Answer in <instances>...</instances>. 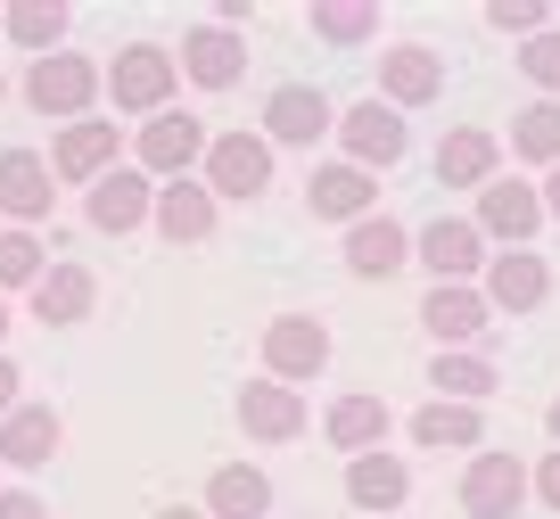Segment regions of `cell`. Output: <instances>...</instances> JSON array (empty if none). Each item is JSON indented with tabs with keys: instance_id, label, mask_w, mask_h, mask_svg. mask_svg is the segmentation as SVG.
I'll return each instance as SVG.
<instances>
[{
	"instance_id": "obj_3",
	"label": "cell",
	"mask_w": 560,
	"mask_h": 519,
	"mask_svg": "<svg viewBox=\"0 0 560 519\" xmlns=\"http://www.w3.org/2000/svg\"><path fill=\"white\" fill-rule=\"evenodd\" d=\"M527 486H536V478H527L520 453H478V462L462 470V511H470V519H511L527 503Z\"/></svg>"
},
{
	"instance_id": "obj_23",
	"label": "cell",
	"mask_w": 560,
	"mask_h": 519,
	"mask_svg": "<svg viewBox=\"0 0 560 519\" xmlns=\"http://www.w3.org/2000/svg\"><path fill=\"white\" fill-rule=\"evenodd\" d=\"M158 215V198H149V182L140 173H107V182H91V223L100 231H132V223H149Z\"/></svg>"
},
{
	"instance_id": "obj_42",
	"label": "cell",
	"mask_w": 560,
	"mask_h": 519,
	"mask_svg": "<svg viewBox=\"0 0 560 519\" xmlns=\"http://www.w3.org/2000/svg\"><path fill=\"white\" fill-rule=\"evenodd\" d=\"M0 338H9V305H0Z\"/></svg>"
},
{
	"instance_id": "obj_21",
	"label": "cell",
	"mask_w": 560,
	"mask_h": 519,
	"mask_svg": "<svg viewBox=\"0 0 560 519\" xmlns=\"http://www.w3.org/2000/svg\"><path fill=\"white\" fill-rule=\"evenodd\" d=\"M50 453H58V413H50V404H18V413L0 420V462L42 470Z\"/></svg>"
},
{
	"instance_id": "obj_41",
	"label": "cell",
	"mask_w": 560,
	"mask_h": 519,
	"mask_svg": "<svg viewBox=\"0 0 560 519\" xmlns=\"http://www.w3.org/2000/svg\"><path fill=\"white\" fill-rule=\"evenodd\" d=\"M544 420H552V437H560V404H552V413H544Z\"/></svg>"
},
{
	"instance_id": "obj_30",
	"label": "cell",
	"mask_w": 560,
	"mask_h": 519,
	"mask_svg": "<svg viewBox=\"0 0 560 519\" xmlns=\"http://www.w3.org/2000/svg\"><path fill=\"white\" fill-rule=\"evenodd\" d=\"M314 34L338 42V50H354V42L380 34V9H363V0H314Z\"/></svg>"
},
{
	"instance_id": "obj_12",
	"label": "cell",
	"mask_w": 560,
	"mask_h": 519,
	"mask_svg": "<svg viewBox=\"0 0 560 519\" xmlns=\"http://www.w3.org/2000/svg\"><path fill=\"white\" fill-rule=\"evenodd\" d=\"M182 74H190L198 91H231L247 74V42L231 34V25H198V34L182 42Z\"/></svg>"
},
{
	"instance_id": "obj_43",
	"label": "cell",
	"mask_w": 560,
	"mask_h": 519,
	"mask_svg": "<svg viewBox=\"0 0 560 519\" xmlns=\"http://www.w3.org/2000/svg\"><path fill=\"white\" fill-rule=\"evenodd\" d=\"M0 91H9V83H0Z\"/></svg>"
},
{
	"instance_id": "obj_13",
	"label": "cell",
	"mask_w": 560,
	"mask_h": 519,
	"mask_svg": "<svg viewBox=\"0 0 560 519\" xmlns=\"http://www.w3.org/2000/svg\"><path fill=\"white\" fill-rule=\"evenodd\" d=\"M438 91H445L438 50H420V42H404V50H380V100H387V107H429Z\"/></svg>"
},
{
	"instance_id": "obj_25",
	"label": "cell",
	"mask_w": 560,
	"mask_h": 519,
	"mask_svg": "<svg viewBox=\"0 0 560 519\" xmlns=\"http://www.w3.org/2000/svg\"><path fill=\"white\" fill-rule=\"evenodd\" d=\"M158 231H165V240H207V231H214V191H207V182H165V191H158Z\"/></svg>"
},
{
	"instance_id": "obj_38",
	"label": "cell",
	"mask_w": 560,
	"mask_h": 519,
	"mask_svg": "<svg viewBox=\"0 0 560 519\" xmlns=\"http://www.w3.org/2000/svg\"><path fill=\"white\" fill-rule=\"evenodd\" d=\"M0 519H50V511H42L34 495H0Z\"/></svg>"
},
{
	"instance_id": "obj_4",
	"label": "cell",
	"mask_w": 560,
	"mask_h": 519,
	"mask_svg": "<svg viewBox=\"0 0 560 519\" xmlns=\"http://www.w3.org/2000/svg\"><path fill=\"white\" fill-rule=\"evenodd\" d=\"M264 182H272V140L223 132V140L207 149V191H214V198H264Z\"/></svg>"
},
{
	"instance_id": "obj_33",
	"label": "cell",
	"mask_w": 560,
	"mask_h": 519,
	"mask_svg": "<svg viewBox=\"0 0 560 519\" xmlns=\"http://www.w3.org/2000/svg\"><path fill=\"white\" fill-rule=\"evenodd\" d=\"M0 25H9V34L25 42V50H42V58H50V42L67 34V9H58V0H50V9H42V0H25V9H9Z\"/></svg>"
},
{
	"instance_id": "obj_10",
	"label": "cell",
	"mask_w": 560,
	"mask_h": 519,
	"mask_svg": "<svg viewBox=\"0 0 560 519\" xmlns=\"http://www.w3.org/2000/svg\"><path fill=\"white\" fill-rule=\"evenodd\" d=\"M536 223H544V191H527V182H487V191H478V231H487V240L527 247Z\"/></svg>"
},
{
	"instance_id": "obj_5",
	"label": "cell",
	"mask_w": 560,
	"mask_h": 519,
	"mask_svg": "<svg viewBox=\"0 0 560 519\" xmlns=\"http://www.w3.org/2000/svg\"><path fill=\"white\" fill-rule=\"evenodd\" d=\"M264 364H272V380H314L322 364H330V330L314 322V313H280L272 330H264Z\"/></svg>"
},
{
	"instance_id": "obj_22",
	"label": "cell",
	"mask_w": 560,
	"mask_h": 519,
	"mask_svg": "<svg viewBox=\"0 0 560 519\" xmlns=\"http://www.w3.org/2000/svg\"><path fill=\"white\" fill-rule=\"evenodd\" d=\"M25 297H34V313H42V322H58V330H67V322H83V313H91L100 280H91L83 264H50V273H42Z\"/></svg>"
},
{
	"instance_id": "obj_11",
	"label": "cell",
	"mask_w": 560,
	"mask_h": 519,
	"mask_svg": "<svg viewBox=\"0 0 560 519\" xmlns=\"http://www.w3.org/2000/svg\"><path fill=\"white\" fill-rule=\"evenodd\" d=\"M404 495H412V470H404L396 453H354L347 462V503L363 519H396Z\"/></svg>"
},
{
	"instance_id": "obj_15",
	"label": "cell",
	"mask_w": 560,
	"mask_h": 519,
	"mask_svg": "<svg viewBox=\"0 0 560 519\" xmlns=\"http://www.w3.org/2000/svg\"><path fill=\"white\" fill-rule=\"evenodd\" d=\"M50 165H58V182H107V173H116V124H107V116L67 124Z\"/></svg>"
},
{
	"instance_id": "obj_18",
	"label": "cell",
	"mask_w": 560,
	"mask_h": 519,
	"mask_svg": "<svg viewBox=\"0 0 560 519\" xmlns=\"http://www.w3.org/2000/svg\"><path fill=\"white\" fill-rule=\"evenodd\" d=\"M544 289H552V273H544V256H527V247H503V256L487 264V305L494 313H536Z\"/></svg>"
},
{
	"instance_id": "obj_40",
	"label": "cell",
	"mask_w": 560,
	"mask_h": 519,
	"mask_svg": "<svg viewBox=\"0 0 560 519\" xmlns=\"http://www.w3.org/2000/svg\"><path fill=\"white\" fill-rule=\"evenodd\" d=\"M158 519H207V511H158Z\"/></svg>"
},
{
	"instance_id": "obj_6",
	"label": "cell",
	"mask_w": 560,
	"mask_h": 519,
	"mask_svg": "<svg viewBox=\"0 0 560 519\" xmlns=\"http://www.w3.org/2000/svg\"><path fill=\"white\" fill-rule=\"evenodd\" d=\"M412 256L429 264L438 280H454V289H462V280H470L478 264H487V231H478V223H462V215H438V223H429V231L412 240Z\"/></svg>"
},
{
	"instance_id": "obj_36",
	"label": "cell",
	"mask_w": 560,
	"mask_h": 519,
	"mask_svg": "<svg viewBox=\"0 0 560 519\" xmlns=\"http://www.w3.org/2000/svg\"><path fill=\"white\" fill-rule=\"evenodd\" d=\"M536 495H544V503H552V511H560V446L544 453V470H536Z\"/></svg>"
},
{
	"instance_id": "obj_31",
	"label": "cell",
	"mask_w": 560,
	"mask_h": 519,
	"mask_svg": "<svg viewBox=\"0 0 560 519\" xmlns=\"http://www.w3.org/2000/svg\"><path fill=\"white\" fill-rule=\"evenodd\" d=\"M412 437L420 446H478V413L470 404H429V413H412Z\"/></svg>"
},
{
	"instance_id": "obj_16",
	"label": "cell",
	"mask_w": 560,
	"mask_h": 519,
	"mask_svg": "<svg viewBox=\"0 0 560 519\" xmlns=\"http://www.w3.org/2000/svg\"><path fill=\"white\" fill-rule=\"evenodd\" d=\"M50 191H58V182H50V165H42L34 149H9V157H0V215H9L18 231L50 215Z\"/></svg>"
},
{
	"instance_id": "obj_28",
	"label": "cell",
	"mask_w": 560,
	"mask_h": 519,
	"mask_svg": "<svg viewBox=\"0 0 560 519\" xmlns=\"http://www.w3.org/2000/svg\"><path fill=\"white\" fill-rule=\"evenodd\" d=\"M429 388H438V404H487L494 364L487 355H438V364H429Z\"/></svg>"
},
{
	"instance_id": "obj_29",
	"label": "cell",
	"mask_w": 560,
	"mask_h": 519,
	"mask_svg": "<svg viewBox=\"0 0 560 519\" xmlns=\"http://www.w3.org/2000/svg\"><path fill=\"white\" fill-rule=\"evenodd\" d=\"M511 149H520L527 165H560V100L520 107V124H511Z\"/></svg>"
},
{
	"instance_id": "obj_17",
	"label": "cell",
	"mask_w": 560,
	"mask_h": 519,
	"mask_svg": "<svg viewBox=\"0 0 560 519\" xmlns=\"http://www.w3.org/2000/svg\"><path fill=\"white\" fill-rule=\"evenodd\" d=\"M404 256H412V231L387 223V215H363V223L347 231V273H354V280H387V273H404Z\"/></svg>"
},
{
	"instance_id": "obj_20",
	"label": "cell",
	"mask_w": 560,
	"mask_h": 519,
	"mask_svg": "<svg viewBox=\"0 0 560 519\" xmlns=\"http://www.w3.org/2000/svg\"><path fill=\"white\" fill-rule=\"evenodd\" d=\"M264 132H272V140H298V149H314V140L330 132V100H322V91H305V83H280L272 107H264Z\"/></svg>"
},
{
	"instance_id": "obj_8",
	"label": "cell",
	"mask_w": 560,
	"mask_h": 519,
	"mask_svg": "<svg viewBox=\"0 0 560 519\" xmlns=\"http://www.w3.org/2000/svg\"><path fill=\"white\" fill-rule=\"evenodd\" d=\"M207 124L198 116H149V132H140V173H190L207 165Z\"/></svg>"
},
{
	"instance_id": "obj_32",
	"label": "cell",
	"mask_w": 560,
	"mask_h": 519,
	"mask_svg": "<svg viewBox=\"0 0 560 519\" xmlns=\"http://www.w3.org/2000/svg\"><path fill=\"white\" fill-rule=\"evenodd\" d=\"M42 273H50V256L34 231H0V289H34Z\"/></svg>"
},
{
	"instance_id": "obj_2",
	"label": "cell",
	"mask_w": 560,
	"mask_h": 519,
	"mask_svg": "<svg viewBox=\"0 0 560 519\" xmlns=\"http://www.w3.org/2000/svg\"><path fill=\"white\" fill-rule=\"evenodd\" d=\"M107 74L91 67V58H74V50H50V58H34V74H25V100L42 107V116H74L83 124V107H91V91H100Z\"/></svg>"
},
{
	"instance_id": "obj_27",
	"label": "cell",
	"mask_w": 560,
	"mask_h": 519,
	"mask_svg": "<svg viewBox=\"0 0 560 519\" xmlns=\"http://www.w3.org/2000/svg\"><path fill=\"white\" fill-rule=\"evenodd\" d=\"M322 429H330V446H347V453H380V437H387V404H380V396H338Z\"/></svg>"
},
{
	"instance_id": "obj_24",
	"label": "cell",
	"mask_w": 560,
	"mask_h": 519,
	"mask_svg": "<svg viewBox=\"0 0 560 519\" xmlns=\"http://www.w3.org/2000/svg\"><path fill=\"white\" fill-rule=\"evenodd\" d=\"M264 511H272V478L264 470L231 462V470L207 478V519H264Z\"/></svg>"
},
{
	"instance_id": "obj_14",
	"label": "cell",
	"mask_w": 560,
	"mask_h": 519,
	"mask_svg": "<svg viewBox=\"0 0 560 519\" xmlns=\"http://www.w3.org/2000/svg\"><path fill=\"white\" fill-rule=\"evenodd\" d=\"M338 132H347V165H396L404 157V116L387 100H363V107H347V124H338Z\"/></svg>"
},
{
	"instance_id": "obj_19",
	"label": "cell",
	"mask_w": 560,
	"mask_h": 519,
	"mask_svg": "<svg viewBox=\"0 0 560 519\" xmlns=\"http://www.w3.org/2000/svg\"><path fill=\"white\" fill-rule=\"evenodd\" d=\"M487 313H494L487 297H478V289H454V280H438V289L420 297V322L438 330V355H445V346H470L478 330H487Z\"/></svg>"
},
{
	"instance_id": "obj_7",
	"label": "cell",
	"mask_w": 560,
	"mask_h": 519,
	"mask_svg": "<svg viewBox=\"0 0 560 519\" xmlns=\"http://www.w3.org/2000/svg\"><path fill=\"white\" fill-rule=\"evenodd\" d=\"M305 207H314L322 223H347L354 231L371 207H380V182H371L363 165H322L314 182H305Z\"/></svg>"
},
{
	"instance_id": "obj_37",
	"label": "cell",
	"mask_w": 560,
	"mask_h": 519,
	"mask_svg": "<svg viewBox=\"0 0 560 519\" xmlns=\"http://www.w3.org/2000/svg\"><path fill=\"white\" fill-rule=\"evenodd\" d=\"M18 380H25V371H18V364H9V355H0V420L18 413Z\"/></svg>"
},
{
	"instance_id": "obj_34",
	"label": "cell",
	"mask_w": 560,
	"mask_h": 519,
	"mask_svg": "<svg viewBox=\"0 0 560 519\" xmlns=\"http://www.w3.org/2000/svg\"><path fill=\"white\" fill-rule=\"evenodd\" d=\"M520 74L560 100V34H536V42H527V50H520Z\"/></svg>"
},
{
	"instance_id": "obj_9",
	"label": "cell",
	"mask_w": 560,
	"mask_h": 519,
	"mask_svg": "<svg viewBox=\"0 0 560 519\" xmlns=\"http://www.w3.org/2000/svg\"><path fill=\"white\" fill-rule=\"evenodd\" d=\"M240 420H247L256 446H289V437H305V396H298V388H280V380H247Z\"/></svg>"
},
{
	"instance_id": "obj_39",
	"label": "cell",
	"mask_w": 560,
	"mask_h": 519,
	"mask_svg": "<svg viewBox=\"0 0 560 519\" xmlns=\"http://www.w3.org/2000/svg\"><path fill=\"white\" fill-rule=\"evenodd\" d=\"M544 215H560V165L544 173Z\"/></svg>"
},
{
	"instance_id": "obj_35",
	"label": "cell",
	"mask_w": 560,
	"mask_h": 519,
	"mask_svg": "<svg viewBox=\"0 0 560 519\" xmlns=\"http://www.w3.org/2000/svg\"><path fill=\"white\" fill-rule=\"evenodd\" d=\"M544 18H552L544 0H494V9H487V25H503V34H527V42L544 34Z\"/></svg>"
},
{
	"instance_id": "obj_1",
	"label": "cell",
	"mask_w": 560,
	"mask_h": 519,
	"mask_svg": "<svg viewBox=\"0 0 560 519\" xmlns=\"http://www.w3.org/2000/svg\"><path fill=\"white\" fill-rule=\"evenodd\" d=\"M174 83H182V67L158 42H132V50H116V67H107V100H116L124 116H158V107L174 100Z\"/></svg>"
},
{
	"instance_id": "obj_26",
	"label": "cell",
	"mask_w": 560,
	"mask_h": 519,
	"mask_svg": "<svg viewBox=\"0 0 560 519\" xmlns=\"http://www.w3.org/2000/svg\"><path fill=\"white\" fill-rule=\"evenodd\" d=\"M438 182H462V191H487L494 182V132H445L438 140Z\"/></svg>"
}]
</instances>
